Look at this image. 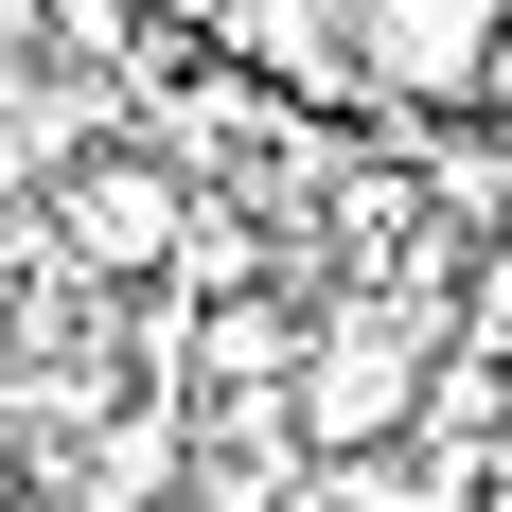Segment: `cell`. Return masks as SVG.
I'll list each match as a JSON object with an SVG mask.
<instances>
[{"label": "cell", "instance_id": "obj_2", "mask_svg": "<svg viewBox=\"0 0 512 512\" xmlns=\"http://www.w3.org/2000/svg\"><path fill=\"white\" fill-rule=\"evenodd\" d=\"M53 248H71V283H159V265H195V177H177V159L159 142H71L53 159Z\"/></svg>", "mask_w": 512, "mask_h": 512}, {"label": "cell", "instance_id": "obj_5", "mask_svg": "<svg viewBox=\"0 0 512 512\" xmlns=\"http://www.w3.org/2000/svg\"><path fill=\"white\" fill-rule=\"evenodd\" d=\"M495 142H512V71H495Z\"/></svg>", "mask_w": 512, "mask_h": 512}, {"label": "cell", "instance_id": "obj_1", "mask_svg": "<svg viewBox=\"0 0 512 512\" xmlns=\"http://www.w3.org/2000/svg\"><path fill=\"white\" fill-rule=\"evenodd\" d=\"M424 407H442V336L389 318V301H336L318 354H301V389H283V442H301L318 477H354V460H407Z\"/></svg>", "mask_w": 512, "mask_h": 512}, {"label": "cell", "instance_id": "obj_6", "mask_svg": "<svg viewBox=\"0 0 512 512\" xmlns=\"http://www.w3.org/2000/svg\"><path fill=\"white\" fill-rule=\"evenodd\" d=\"M477 512H512V460H495V495H477Z\"/></svg>", "mask_w": 512, "mask_h": 512}, {"label": "cell", "instance_id": "obj_3", "mask_svg": "<svg viewBox=\"0 0 512 512\" xmlns=\"http://www.w3.org/2000/svg\"><path fill=\"white\" fill-rule=\"evenodd\" d=\"M371 36V89L424 106V124H495V71H512V0H354Z\"/></svg>", "mask_w": 512, "mask_h": 512}, {"label": "cell", "instance_id": "obj_4", "mask_svg": "<svg viewBox=\"0 0 512 512\" xmlns=\"http://www.w3.org/2000/svg\"><path fill=\"white\" fill-rule=\"evenodd\" d=\"M212 71H265V89H371V36L354 0H195Z\"/></svg>", "mask_w": 512, "mask_h": 512}]
</instances>
